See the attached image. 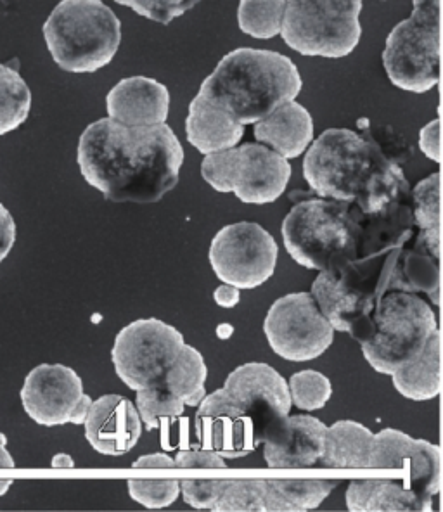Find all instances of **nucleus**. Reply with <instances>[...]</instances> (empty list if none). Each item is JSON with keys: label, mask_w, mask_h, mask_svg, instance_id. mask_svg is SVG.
<instances>
[{"label": "nucleus", "mask_w": 443, "mask_h": 512, "mask_svg": "<svg viewBox=\"0 0 443 512\" xmlns=\"http://www.w3.org/2000/svg\"><path fill=\"white\" fill-rule=\"evenodd\" d=\"M414 9L386 39L383 66L395 87L423 94L440 82L442 0H412Z\"/></svg>", "instance_id": "obj_8"}, {"label": "nucleus", "mask_w": 443, "mask_h": 512, "mask_svg": "<svg viewBox=\"0 0 443 512\" xmlns=\"http://www.w3.org/2000/svg\"><path fill=\"white\" fill-rule=\"evenodd\" d=\"M231 192L246 205H269L283 196L293 168L260 142L232 148Z\"/></svg>", "instance_id": "obj_17"}, {"label": "nucleus", "mask_w": 443, "mask_h": 512, "mask_svg": "<svg viewBox=\"0 0 443 512\" xmlns=\"http://www.w3.org/2000/svg\"><path fill=\"white\" fill-rule=\"evenodd\" d=\"M135 409L139 412V417L146 429L153 431L177 421L184 414L186 405L165 388L151 386V388L137 390Z\"/></svg>", "instance_id": "obj_32"}, {"label": "nucleus", "mask_w": 443, "mask_h": 512, "mask_svg": "<svg viewBox=\"0 0 443 512\" xmlns=\"http://www.w3.org/2000/svg\"><path fill=\"white\" fill-rule=\"evenodd\" d=\"M442 336L440 331L431 334L418 359L393 372V386L409 400H433L442 391Z\"/></svg>", "instance_id": "obj_25"}, {"label": "nucleus", "mask_w": 443, "mask_h": 512, "mask_svg": "<svg viewBox=\"0 0 443 512\" xmlns=\"http://www.w3.org/2000/svg\"><path fill=\"white\" fill-rule=\"evenodd\" d=\"M264 333L270 348L283 359L307 362L333 345L334 329L310 293H291L270 307Z\"/></svg>", "instance_id": "obj_12"}, {"label": "nucleus", "mask_w": 443, "mask_h": 512, "mask_svg": "<svg viewBox=\"0 0 443 512\" xmlns=\"http://www.w3.org/2000/svg\"><path fill=\"white\" fill-rule=\"evenodd\" d=\"M286 251L296 263L328 270L357 260V227L345 201L305 196L283 222Z\"/></svg>", "instance_id": "obj_7"}, {"label": "nucleus", "mask_w": 443, "mask_h": 512, "mask_svg": "<svg viewBox=\"0 0 443 512\" xmlns=\"http://www.w3.org/2000/svg\"><path fill=\"white\" fill-rule=\"evenodd\" d=\"M186 134L191 146L201 154H210L238 146L243 139L244 125L198 92L189 104Z\"/></svg>", "instance_id": "obj_22"}, {"label": "nucleus", "mask_w": 443, "mask_h": 512, "mask_svg": "<svg viewBox=\"0 0 443 512\" xmlns=\"http://www.w3.org/2000/svg\"><path fill=\"white\" fill-rule=\"evenodd\" d=\"M106 109L111 120L123 125H160L167 123L170 92L155 78H123L106 97Z\"/></svg>", "instance_id": "obj_20"}, {"label": "nucleus", "mask_w": 443, "mask_h": 512, "mask_svg": "<svg viewBox=\"0 0 443 512\" xmlns=\"http://www.w3.org/2000/svg\"><path fill=\"white\" fill-rule=\"evenodd\" d=\"M303 177L315 196L345 201L360 213L379 212L412 192L402 167L381 151L369 128L366 134L322 132L305 154Z\"/></svg>", "instance_id": "obj_2"}, {"label": "nucleus", "mask_w": 443, "mask_h": 512, "mask_svg": "<svg viewBox=\"0 0 443 512\" xmlns=\"http://www.w3.org/2000/svg\"><path fill=\"white\" fill-rule=\"evenodd\" d=\"M291 404L300 410H319L333 397V384L319 371H300L288 381Z\"/></svg>", "instance_id": "obj_33"}, {"label": "nucleus", "mask_w": 443, "mask_h": 512, "mask_svg": "<svg viewBox=\"0 0 443 512\" xmlns=\"http://www.w3.org/2000/svg\"><path fill=\"white\" fill-rule=\"evenodd\" d=\"M340 480H265L267 511H312L328 499Z\"/></svg>", "instance_id": "obj_27"}, {"label": "nucleus", "mask_w": 443, "mask_h": 512, "mask_svg": "<svg viewBox=\"0 0 443 512\" xmlns=\"http://www.w3.org/2000/svg\"><path fill=\"white\" fill-rule=\"evenodd\" d=\"M437 329V315L423 296L388 289L354 340L374 371L392 376L418 359Z\"/></svg>", "instance_id": "obj_5"}, {"label": "nucleus", "mask_w": 443, "mask_h": 512, "mask_svg": "<svg viewBox=\"0 0 443 512\" xmlns=\"http://www.w3.org/2000/svg\"><path fill=\"white\" fill-rule=\"evenodd\" d=\"M302 85L296 64L284 54L241 47L222 58L200 94L246 127L296 99Z\"/></svg>", "instance_id": "obj_3"}, {"label": "nucleus", "mask_w": 443, "mask_h": 512, "mask_svg": "<svg viewBox=\"0 0 443 512\" xmlns=\"http://www.w3.org/2000/svg\"><path fill=\"white\" fill-rule=\"evenodd\" d=\"M227 480H186L180 481L182 499L194 509H210L219 500Z\"/></svg>", "instance_id": "obj_37"}, {"label": "nucleus", "mask_w": 443, "mask_h": 512, "mask_svg": "<svg viewBox=\"0 0 443 512\" xmlns=\"http://www.w3.org/2000/svg\"><path fill=\"white\" fill-rule=\"evenodd\" d=\"M208 367L205 359L194 346L184 345L174 364L168 367L160 386L184 402L186 407H198L206 393Z\"/></svg>", "instance_id": "obj_28"}, {"label": "nucleus", "mask_w": 443, "mask_h": 512, "mask_svg": "<svg viewBox=\"0 0 443 512\" xmlns=\"http://www.w3.org/2000/svg\"><path fill=\"white\" fill-rule=\"evenodd\" d=\"M20 397L26 414L47 428L84 424L92 405L82 378L63 364L37 365L26 376Z\"/></svg>", "instance_id": "obj_13"}, {"label": "nucleus", "mask_w": 443, "mask_h": 512, "mask_svg": "<svg viewBox=\"0 0 443 512\" xmlns=\"http://www.w3.org/2000/svg\"><path fill=\"white\" fill-rule=\"evenodd\" d=\"M362 0H286L281 35L307 58H347L362 37Z\"/></svg>", "instance_id": "obj_9"}, {"label": "nucleus", "mask_w": 443, "mask_h": 512, "mask_svg": "<svg viewBox=\"0 0 443 512\" xmlns=\"http://www.w3.org/2000/svg\"><path fill=\"white\" fill-rule=\"evenodd\" d=\"M212 511H267L265 480H227Z\"/></svg>", "instance_id": "obj_34"}, {"label": "nucleus", "mask_w": 443, "mask_h": 512, "mask_svg": "<svg viewBox=\"0 0 443 512\" xmlns=\"http://www.w3.org/2000/svg\"><path fill=\"white\" fill-rule=\"evenodd\" d=\"M84 426L90 447L103 455L127 454L141 440L139 412L122 395H104L92 400Z\"/></svg>", "instance_id": "obj_19"}, {"label": "nucleus", "mask_w": 443, "mask_h": 512, "mask_svg": "<svg viewBox=\"0 0 443 512\" xmlns=\"http://www.w3.org/2000/svg\"><path fill=\"white\" fill-rule=\"evenodd\" d=\"M395 289L428 296L433 305H438L440 300V258L431 255L412 237L399 251Z\"/></svg>", "instance_id": "obj_26"}, {"label": "nucleus", "mask_w": 443, "mask_h": 512, "mask_svg": "<svg viewBox=\"0 0 443 512\" xmlns=\"http://www.w3.org/2000/svg\"><path fill=\"white\" fill-rule=\"evenodd\" d=\"M184 345V334L174 326L160 319H139L118 333L111 360L130 390H142L160 386Z\"/></svg>", "instance_id": "obj_10"}, {"label": "nucleus", "mask_w": 443, "mask_h": 512, "mask_svg": "<svg viewBox=\"0 0 443 512\" xmlns=\"http://www.w3.org/2000/svg\"><path fill=\"white\" fill-rule=\"evenodd\" d=\"M328 426L317 417L286 416L265 433L264 459L269 468H315L324 454Z\"/></svg>", "instance_id": "obj_18"}, {"label": "nucleus", "mask_w": 443, "mask_h": 512, "mask_svg": "<svg viewBox=\"0 0 443 512\" xmlns=\"http://www.w3.org/2000/svg\"><path fill=\"white\" fill-rule=\"evenodd\" d=\"M208 258L220 281L238 289H255L274 276L279 248L262 225L238 222L215 234Z\"/></svg>", "instance_id": "obj_11"}, {"label": "nucleus", "mask_w": 443, "mask_h": 512, "mask_svg": "<svg viewBox=\"0 0 443 512\" xmlns=\"http://www.w3.org/2000/svg\"><path fill=\"white\" fill-rule=\"evenodd\" d=\"M52 468H75V461L70 455L58 454L52 459Z\"/></svg>", "instance_id": "obj_44"}, {"label": "nucleus", "mask_w": 443, "mask_h": 512, "mask_svg": "<svg viewBox=\"0 0 443 512\" xmlns=\"http://www.w3.org/2000/svg\"><path fill=\"white\" fill-rule=\"evenodd\" d=\"M52 59L68 73H96L113 61L122 23L103 0H61L44 23Z\"/></svg>", "instance_id": "obj_4"}, {"label": "nucleus", "mask_w": 443, "mask_h": 512, "mask_svg": "<svg viewBox=\"0 0 443 512\" xmlns=\"http://www.w3.org/2000/svg\"><path fill=\"white\" fill-rule=\"evenodd\" d=\"M120 6H127L148 20L168 25L191 11L201 0H115Z\"/></svg>", "instance_id": "obj_36"}, {"label": "nucleus", "mask_w": 443, "mask_h": 512, "mask_svg": "<svg viewBox=\"0 0 443 512\" xmlns=\"http://www.w3.org/2000/svg\"><path fill=\"white\" fill-rule=\"evenodd\" d=\"M369 468L402 471L400 483L424 499H433L440 492V448L421 438H412L399 429H383L374 435Z\"/></svg>", "instance_id": "obj_14"}, {"label": "nucleus", "mask_w": 443, "mask_h": 512, "mask_svg": "<svg viewBox=\"0 0 443 512\" xmlns=\"http://www.w3.org/2000/svg\"><path fill=\"white\" fill-rule=\"evenodd\" d=\"M374 433L357 421H338L326 431L322 468H369L373 452Z\"/></svg>", "instance_id": "obj_24"}, {"label": "nucleus", "mask_w": 443, "mask_h": 512, "mask_svg": "<svg viewBox=\"0 0 443 512\" xmlns=\"http://www.w3.org/2000/svg\"><path fill=\"white\" fill-rule=\"evenodd\" d=\"M232 333H234V327L231 324H220L217 327V336L222 338V340H227V338H231Z\"/></svg>", "instance_id": "obj_45"}, {"label": "nucleus", "mask_w": 443, "mask_h": 512, "mask_svg": "<svg viewBox=\"0 0 443 512\" xmlns=\"http://www.w3.org/2000/svg\"><path fill=\"white\" fill-rule=\"evenodd\" d=\"M175 468H198V469H224V457L215 454L212 450L206 448H187V450H180L179 454L175 455Z\"/></svg>", "instance_id": "obj_38"}, {"label": "nucleus", "mask_w": 443, "mask_h": 512, "mask_svg": "<svg viewBox=\"0 0 443 512\" xmlns=\"http://www.w3.org/2000/svg\"><path fill=\"white\" fill-rule=\"evenodd\" d=\"M194 433L201 448L224 459H241L262 445L253 417L222 388L206 395L198 405Z\"/></svg>", "instance_id": "obj_15"}, {"label": "nucleus", "mask_w": 443, "mask_h": 512, "mask_svg": "<svg viewBox=\"0 0 443 512\" xmlns=\"http://www.w3.org/2000/svg\"><path fill=\"white\" fill-rule=\"evenodd\" d=\"M286 0H241L238 23L253 39H274L281 33Z\"/></svg>", "instance_id": "obj_31"}, {"label": "nucleus", "mask_w": 443, "mask_h": 512, "mask_svg": "<svg viewBox=\"0 0 443 512\" xmlns=\"http://www.w3.org/2000/svg\"><path fill=\"white\" fill-rule=\"evenodd\" d=\"M222 390L253 417L260 442L274 424L288 416L293 405L288 381L274 367L262 362L239 365L227 376Z\"/></svg>", "instance_id": "obj_16"}, {"label": "nucleus", "mask_w": 443, "mask_h": 512, "mask_svg": "<svg viewBox=\"0 0 443 512\" xmlns=\"http://www.w3.org/2000/svg\"><path fill=\"white\" fill-rule=\"evenodd\" d=\"M419 148L435 163L442 161V148H440V118L428 123L419 132Z\"/></svg>", "instance_id": "obj_39"}, {"label": "nucleus", "mask_w": 443, "mask_h": 512, "mask_svg": "<svg viewBox=\"0 0 443 512\" xmlns=\"http://www.w3.org/2000/svg\"><path fill=\"white\" fill-rule=\"evenodd\" d=\"M130 497L146 509H163L179 499L180 481L177 480H129Z\"/></svg>", "instance_id": "obj_35"}, {"label": "nucleus", "mask_w": 443, "mask_h": 512, "mask_svg": "<svg viewBox=\"0 0 443 512\" xmlns=\"http://www.w3.org/2000/svg\"><path fill=\"white\" fill-rule=\"evenodd\" d=\"M6 445V435L0 433V469H14L16 468V464H14V459L11 457V454L7 452Z\"/></svg>", "instance_id": "obj_43"}, {"label": "nucleus", "mask_w": 443, "mask_h": 512, "mask_svg": "<svg viewBox=\"0 0 443 512\" xmlns=\"http://www.w3.org/2000/svg\"><path fill=\"white\" fill-rule=\"evenodd\" d=\"M213 298H215V303L222 308H234L238 305L239 300H241V289L236 288V286H231V284H222L219 288L215 289V293H213Z\"/></svg>", "instance_id": "obj_42"}, {"label": "nucleus", "mask_w": 443, "mask_h": 512, "mask_svg": "<svg viewBox=\"0 0 443 512\" xmlns=\"http://www.w3.org/2000/svg\"><path fill=\"white\" fill-rule=\"evenodd\" d=\"M412 213L416 222L412 239L440 258V173H431L412 189Z\"/></svg>", "instance_id": "obj_29"}, {"label": "nucleus", "mask_w": 443, "mask_h": 512, "mask_svg": "<svg viewBox=\"0 0 443 512\" xmlns=\"http://www.w3.org/2000/svg\"><path fill=\"white\" fill-rule=\"evenodd\" d=\"M132 468L172 469L175 468V461L167 454H149L134 461Z\"/></svg>", "instance_id": "obj_41"}, {"label": "nucleus", "mask_w": 443, "mask_h": 512, "mask_svg": "<svg viewBox=\"0 0 443 512\" xmlns=\"http://www.w3.org/2000/svg\"><path fill=\"white\" fill-rule=\"evenodd\" d=\"M32 109V92L18 68L0 64V135L9 134L26 122Z\"/></svg>", "instance_id": "obj_30"}, {"label": "nucleus", "mask_w": 443, "mask_h": 512, "mask_svg": "<svg viewBox=\"0 0 443 512\" xmlns=\"http://www.w3.org/2000/svg\"><path fill=\"white\" fill-rule=\"evenodd\" d=\"M14 480L13 478H0V497L7 493L9 488L13 487Z\"/></svg>", "instance_id": "obj_46"}, {"label": "nucleus", "mask_w": 443, "mask_h": 512, "mask_svg": "<svg viewBox=\"0 0 443 512\" xmlns=\"http://www.w3.org/2000/svg\"><path fill=\"white\" fill-rule=\"evenodd\" d=\"M400 248L371 258H357L315 277L310 295L334 331L359 334L381 296L395 289V265Z\"/></svg>", "instance_id": "obj_6"}, {"label": "nucleus", "mask_w": 443, "mask_h": 512, "mask_svg": "<svg viewBox=\"0 0 443 512\" xmlns=\"http://www.w3.org/2000/svg\"><path fill=\"white\" fill-rule=\"evenodd\" d=\"M77 161L108 201L151 205L179 184L184 148L167 123L130 127L108 116L80 135Z\"/></svg>", "instance_id": "obj_1"}, {"label": "nucleus", "mask_w": 443, "mask_h": 512, "mask_svg": "<svg viewBox=\"0 0 443 512\" xmlns=\"http://www.w3.org/2000/svg\"><path fill=\"white\" fill-rule=\"evenodd\" d=\"M16 243V224L6 206L0 203V263L6 260Z\"/></svg>", "instance_id": "obj_40"}, {"label": "nucleus", "mask_w": 443, "mask_h": 512, "mask_svg": "<svg viewBox=\"0 0 443 512\" xmlns=\"http://www.w3.org/2000/svg\"><path fill=\"white\" fill-rule=\"evenodd\" d=\"M348 511L424 512L431 511V499L419 497L395 478H362L348 485Z\"/></svg>", "instance_id": "obj_23"}, {"label": "nucleus", "mask_w": 443, "mask_h": 512, "mask_svg": "<svg viewBox=\"0 0 443 512\" xmlns=\"http://www.w3.org/2000/svg\"><path fill=\"white\" fill-rule=\"evenodd\" d=\"M255 139L286 160L298 158L314 141V122L309 109L295 99L286 101L255 123Z\"/></svg>", "instance_id": "obj_21"}]
</instances>
